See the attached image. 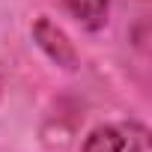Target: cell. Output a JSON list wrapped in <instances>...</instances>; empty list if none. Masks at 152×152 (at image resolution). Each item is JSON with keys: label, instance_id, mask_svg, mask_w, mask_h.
<instances>
[{"label": "cell", "instance_id": "obj_4", "mask_svg": "<svg viewBox=\"0 0 152 152\" xmlns=\"http://www.w3.org/2000/svg\"><path fill=\"white\" fill-rule=\"evenodd\" d=\"M0 93H3V81H0Z\"/></svg>", "mask_w": 152, "mask_h": 152}, {"label": "cell", "instance_id": "obj_3", "mask_svg": "<svg viewBox=\"0 0 152 152\" xmlns=\"http://www.w3.org/2000/svg\"><path fill=\"white\" fill-rule=\"evenodd\" d=\"M69 15L87 30H102L110 15V0H63Z\"/></svg>", "mask_w": 152, "mask_h": 152}, {"label": "cell", "instance_id": "obj_1", "mask_svg": "<svg viewBox=\"0 0 152 152\" xmlns=\"http://www.w3.org/2000/svg\"><path fill=\"white\" fill-rule=\"evenodd\" d=\"M81 152H149V128L140 122H104L96 125Z\"/></svg>", "mask_w": 152, "mask_h": 152}, {"label": "cell", "instance_id": "obj_2", "mask_svg": "<svg viewBox=\"0 0 152 152\" xmlns=\"http://www.w3.org/2000/svg\"><path fill=\"white\" fill-rule=\"evenodd\" d=\"M33 39H36L39 51H42L51 63H57L60 69H66V72H75V69H78V63H81L78 48H75L72 39L63 33V27H57L48 15H39V18L33 21Z\"/></svg>", "mask_w": 152, "mask_h": 152}]
</instances>
